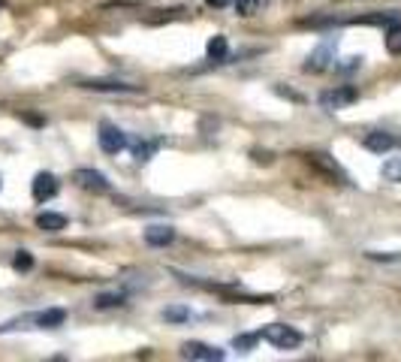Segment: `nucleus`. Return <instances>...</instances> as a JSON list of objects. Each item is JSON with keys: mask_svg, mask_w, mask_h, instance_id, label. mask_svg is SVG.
<instances>
[{"mask_svg": "<svg viewBox=\"0 0 401 362\" xmlns=\"http://www.w3.org/2000/svg\"><path fill=\"white\" fill-rule=\"evenodd\" d=\"M260 338H266V342L272 347H278V350H295L302 344V332L299 329H293L287 323H269V326H262L260 329Z\"/></svg>", "mask_w": 401, "mask_h": 362, "instance_id": "obj_1", "label": "nucleus"}, {"mask_svg": "<svg viewBox=\"0 0 401 362\" xmlns=\"http://www.w3.org/2000/svg\"><path fill=\"white\" fill-rule=\"evenodd\" d=\"M356 97H359V91L353 88V85H338V88L320 94V106H323V109H329V112H335V109H344V106L356 103Z\"/></svg>", "mask_w": 401, "mask_h": 362, "instance_id": "obj_2", "label": "nucleus"}, {"mask_svg": "<svg viewBox=\"0 0 401 362\" xmlns=\"http://www.w3.org/2000/svg\"><path fill=\"white\" fill-rule=\"evenodd\" d=\"M97 139H100V148L106 154H118L127 148V136L118 124H112V121H103L100 124V133H97Z\"/></svg>", "mask_w": 401, "mask_h": 362, "instance_id": "obj_3", "label": "nucleus"}, {"mask_svg": "<svg viewBox=\"0 0 401 362\" xmlns=\"http://www.w3.org/2000/svg\"><path fill=\"white\" fill-rule=\"evenodd\" d=\"M72 181H76L82 190H91V194H109L112 190L109 178L103 173H97V169H76V173H72Z\"/></svg>", "mask_w": 401, "mask_h": 362, "instance_id": "obj_4", "label": "nucleus"}, {"mask_svg": "<svg viewBox=\"0 0 401 362\" xmlns=\"http://www.w3.org/2000/svg\"><path fill=\"white\" fill-rule=\"evenodd\" d=\"M182 356L184 359H196V362H220V359H227V354L220 347H211V344H203V342L182 344Z\"/></svg>", "mask_w": 401, "mask_h": 362, "instance_id": "obj_5", "label": "nucleus"}, {"mask_svg": "<svg viewBox=\"0 0 401 362\" xmlns=\"http://www.w3.org/2000/svg\"><path fill=\"white\" fill-rule=\"evenodd\" d=\"M84 91H97V94H139V85H124V82H103V79H91L82 82Z\"/></svg>", "mask_w": 401, "mask_h": 362, "instance_id": "obj_6", "label": "nucleus"}, {"mask_svg": "<svg viewBox=\"0 0 401 362\" xmlns=\"http://www.w3.org/2000/svg\"><path fill=\"white\" fill-rule=\"evenodd\" d=\"M58 178L55 175H51V173H39L37 178H34V187H30V190H34V199L37 202H46V199H51V196H58Z\"/></svg>", "mask_w": 401, "mask_h": 362, "instance_id": "obj_7", "label": "nucleus"}, {"mask_svg": "<svg viewBox=\"0 0 401 362\" xmlns=\"http://www.w3.org/2000/svg\"><path fill=\"white\" fill-rule=\"evenodd\" d=\"M329 61H332V42H323L317 51H311L308 61H305V73H323L326 67H329Z\"/></svg>", "mask_w": 401, "mask_h": 362, "instance_id": "obj_8", "label": "nucleus"}, {"mask_svg": "<svg viewBox=\"0 0 401 362\" xmlns=\"http://www.w3.org/2000/svg\"><path fill=\"white\" fill-rule=\"evenodd\" d=\"M172 239H175V230L166 227V223H154V227L145 230V242L151 248H166V244H172Z\"/></svg>", "mask_w": 401, "mask_h": 362, "instance_id": "obj_9", "label": "nucleus"}, {"mask_svg": "<svg viewBox=\"0 0 401 362\" xmlns=\"http://www.w3.org/2000/svg\"><path fill=\"white\" fill-rule=\"evenodd\" d=\"M393 145H395V136H393V133L374 130V133H368V136H365V148H368V151H374V154L393 151Z\"/></svg>", "mask_w": 401, "mask_h": 362, "instance_id": "obj_10", "label": "nucleus"}, {"mask_svg": "<svg viewBox=\"0 0 401 362\" xmlns=\"http://www.w3.org/2000/svg\"><path fill=\"white\" fill-rule=\"evenodd\" d=\"M37 227L46 232H61L67 227V218L58 215V211H42V215H37Z\"/></svg>", "mask_w": 401, "mask_h": 362, "instance_id": "obj_11", "label": "nucleus"}, {"mask_svg": "<svg viewBox=\"0 0 401 362\" xmlns=\"http://www.w3.org/2000/svg\"><path fill=\"white\" fill-rule=\"evenodd\" d=\"M205 51H208V58L211 61H227L229 58V46H227V37H211L208 39V46H205Z\"/></svg>", "mask_w": 401, "mask_h": 362, "instance_id": "obj_12", "label": "nucleus"}, {"mask_svg": "<svg viewBox=\"0 0 401 362\" xmlns=\"http://www.w3.org/2000/svg\"><path fill=\"white\" fill-rule=\"evenodd\" d=\"M163 320L166 323H187L190 308L187 305H169V308H163Z\"/></svg>", "mask_w": 401, "mask_h": 362, "instance_id": "obj_13", "label": "nucleus"}, {"mask_svg": "<svg viewBox=\"0 0 401 362\" xmlns=\"http://www.w3.org/2000/svg\"><path fill=\"white\" fill-rule=\"evenodd\" d=\"M386 51L389 55H401V25L393 21V25L386 27Z\"/></svg>", "mask_w": 401, "mask_h": 362, "instance_id": "obj_14", "label": "nucleus"}, {"mask_svg": "<svg viewBox=\"0 0 401 362\" xmlns=\"http://www.w3.org/2000/svg\"><path fill=\"white\" fill-rule=\"evenodd\" d=\"M380 175L393 185H401V157H389V161L380 166Z\"/></svg>", "mask_w": 401, "mask_h": 362, "instance_id": "obj_15", "label": "nucleus"}, {"mask_svg": "<svg viewBox=\"0 0 401 362\" xmlns=\"http://www.w3.org/2000/svg\"><path fill=\"white\" fill-rule=\"evenodd\" d=\"M308 157H311V163H317L320 169H326V173H329L332 178L347 181V175L341 173V169H338V163H332V161H329V154H308Z\"/></svg>", "mask_w": 401, "mask_h": 362, "instance_id": "obj_16", "label": "nucleus"}, {"mask_svg": "<svg viewBox=\"0 0 401 362\" xmlns=\"http://www.w3.org/2000/svg\"><path fill=\"white\" fill-rule=\"evenodd\" d=\"M157 148H160V142H136L133 145V157L139 163H145V161H151V154L157 151Z\"/></svg>", "mask_w": 401, "mask_h": 362, "instance_id": "obj_17", "label": "nucleus"}, {"mask_svg": "<svg viewBox=\"0 0 401 362\" xmlns=\"http://www.w3.org/2000/svg\"><path fill=\"white\" fill-rule=\"evenodd\" d=\"M13 269L15 272H30V269H34V257H30V251H15Z\"/></svg>", "mask_w": 401, "mask_h": 362, "instance_id": "obj_18", "label": "nucleus"}, {"mask_svg": "<svg viewBox=\"0 0 401 362\" xmlns=\"http://www.w3.org/2000/svg\"><path fill=\"white\" fill-rule=\"evenodd\" d=\"M94 305L97 308H118V305H124V293H103L94 299Z\"/></svg>", "mask_w": 401, "mask_h": 362, "instance_id": "obj_19", "label": "nucleus"}, {"mask_svg": "<svg viewBox=\"0 0 401 362\" xmlns=\"http://www.w3.org/2000/svg\"><path fill=\"white\" fill-rule=\"evenodd\" d=\"M257 342H260V332H253V335H236V338H232V347H236V350H253V347H257Z\"/></svg>", "mask_w": 401, "mask_h": 362, "instance_id": "obj_20", "label": "nucleus"}, {"mask_svg": "<svg viewBox=\"0 0 401 362\" xmlns=\"http://www.w3.org/2000/svg\"><path fill=\"white\" fill-rule=\"evenodd\" d=\"M232 6H236L238 15H253L260 9V0H232Z\"/></svg>", "mask_w": 401, "mask_h": 362, "instance_id": "obj_21", "label": "nucleus"}, {"mask_svg": "<svg viewBox=\"0 0 401 362\" xmlns=\"http://www.w3.org/2000/svg\"><path fill=\"white\" fill-rule=\"evenodd\" d=\"M365 257H368V260H380V263H398V260H401V254H380V251H368Z\"/></svg>", "mask_w": 401, "mask_h": 362, "instance_id": "obj_22", "label": "nucleus"}, {"mask_svg": "<svg viewBox=\"0 0 401 362\" xmlns=\"http://www.w3.org/2000/svg\"><path fill=\"white\" fill-rule=\"evenodd\" d=\"M253 161H257V163H272V154L269 151H253Z\"/></svg>", "mask_w": 401, "mask_h": 362, "instance_id": "obj_23", "label": "nucleus"}, {"mask_svg": "<svg viewBox=\"0 0 401 362\" xmlns=\"http://www.w3.org/2000/svg\"><path fill=\"white\" fill-rule=\"evenodd\" d=\"M205 4H208V6H215V9H224L229 0H205Z\"/></svg>", "mask_w": 401, "mask_h": 362, "instance_id": "obj_24", "label": "nucleus"}, {"mask_svg": "<svg viewBox=\"0 0 401 362\" xmlns=\"http://www.w3.org/2000/svg\"><path fill=\"white\" fill-rule=\"evenodd\" d=\"M0 4H4V0H0Z\"/></svg>", "mask_w": 401, "mask_h": 362, "instance_id": "obj_25", "label": "nucleus"}]
</instances>
